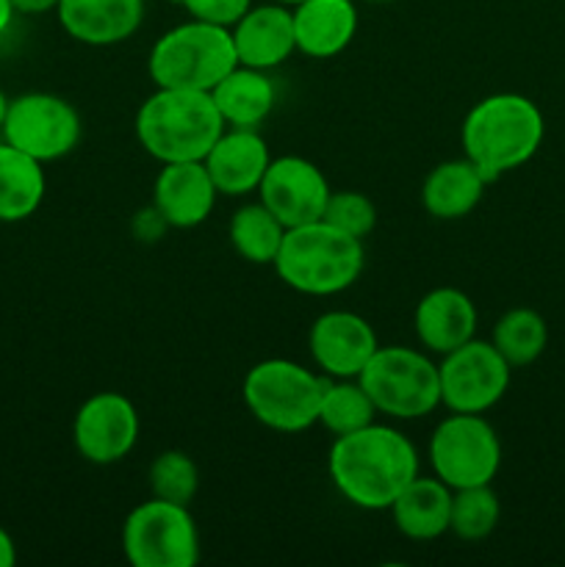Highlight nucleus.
Listing matches in <instances>:
<instances>
[{
	"instance_id": "nucleus-21",
	"label": "nucleus",
	"mask_w": 565,
	"mask_h": 567,
	"mask_svg": "<svg viewBox=\"0 0 565 567\" xmlns=\"http://www.w3.org/2000/svg\"><path fill=\"white\" fill-rule=\"evenodd\" d=\"M391 515L397 529L408 540L430 543L449 532L452 518V487L443 485L438 476H415L404 491L393 498Z\"/></svg>"
},
{
	"instance_id": "nucleus-26",
	"label": "nucleus",
	"mask_w": 565,
	"mask_h": 567,
	"mask_svg": "<svg viewBox=\"0 0 565 567\" xmlns=\"http://www.w3.org/2000/svg\"><path fill=\"white\" fill-rule=\"evenodd\" d=\"M491 343L513 369H526L546 352L548 324L537 310L513 308L499 316Z\"/></svg>"
},
{
	"instance_id": "nucleus-12",
	"label": "nucleus",
	"mask_w": 565,
	"mask_h": 567,
	"mask_svg": "<svg viewBox=\"0 0 565 567\" xmlns=\"http://www.w3.org/2000/svg\"><path fill=\"white\" fill-rule=\"evenodd\" d=\"M138 430L136 404L116 391H100L78 408L72 443L86 463L114 465L136 449Z\"/></svg>"
},
{
	"instance_id": "nucleus-33",
	"label": "nucleus",
	"mask_w": 565,
	"mask_h": 567,
	"mask_svg": "<svg viewBox=\"0 0 565 567\" xmlns=\"http://www.w3.org/2000/svg\"><path fill=\"white\" fill-rule=\"evenodd\" d=\"M17 563V546L14 540H11L9 532L0 526V567H11Z\"/></svg>"
},
{
	"instance_id": "nucleus-9",
	"label": "nucleus",
	"mask_w": 565,
	"mask_h": 567,
	"mask_svg": "<svg viewBox=\"0 0 565 567\" xmlns=\"http://www.w3.org/2000/svg\"><path fill=\"white\" fill-rule=\"evenodd\" d=\"M122 551L133 567H194L199 563L197 520L183 504L150 498L127 513Z\"/></svg>"
},
{
	"instance_id": "nucleus-2",
	"label": "nucleus",
	"mask_w": 565,
	"mask_h": 567,
	"mask_svg": "<svg viewBox=\"0 0 565 567\" xmlns=\"http://www.w3.org/2000/svg\"><path fill=\"white\" fill-rule=\"evenodd\" d=\"M546 136L541 109L530 97L499 92L482 97L460 127L463 153L487 183L535 158Z\"/></svg>"
},
{
	"instance_id": "nucleus-22",
	"label": "nucleus",
	"mask_w": 565,
	"mask_h": 567,
	"mask_svg": "<svg viewBox=\"0 0 565 567\" xmlns=\"http://www.w3.org/2000/svg\"><path fill=\"white\" fill-rule=\"evenodd\" d=\"M487 181L469 158H452L438 164L421 186V205L432 219L454 221L469 216L482 203Z\"/></svg>"
},
{
	"instance_id": "nucleus-35",
	"label": "nucleus",
	"mask_w": 565,
	"mask_h": 567,
	"mask_svg": "<svg viewBox=\"0 0 565 567\" xmlns=\"http://www.w3.org/2000/svg\"><path fill=\"white\" fill-rule=\"evenodd\" d=\"M9 103H11V100L6 97V94H3V89H0V131H3L6 114H9Z\"/></svg>"
},
{
	"instance_id": "nucleus-18",
	"label": "nucleus",
	"mask_w": 565,
	"mask_h": 567,
	"mask_svg": "<svg viewBox=\"0 0 565 567\" xmlns=\"http://www.w3.org/2000/svg\"><path fill=\"white\" fill-rule=\"evenodd\" d=\"M61 28L89 48H111L138 31L144 0H59Z\"/></svg>"
},
{
	"instance_id": "nucleus-16",
	"label": "nucleus",
	"mask_w": 565,
	"mask_h": 567,
	"mask_svg": "<svg viewBox=\"0 0 565 567\" xmlns=\"http://www.w3.org/2000/svg\"><path fill=\"white\" fill-rule=\"evenodd\" d=\"M233 48H236L238 64L253 70H275L282 61L297 53V37H294L291 6L264 3L249 6L247 14L230 28Z\"/></svg>"
},
{
	"instance_id": "nucleus-20",
	"label": "nucleus",
	"mask_w": 565,
	"mask_h": 567,
	"mask_svg": "<svg viewBox=\"0 0 565 567\" xmlns=\"http://www.w3.org/2000/svg\"><path fill=\"white\" fill-rule=\"evenodd\" d=\"M291 14L297 50L310 59L343 53L358 31L355 0H302L291 6Z\"/></svg>"
},
{
	"instance_id": "nucleus-17",
	"label": "nucleus",
	"mask_w": 565,
	"mask_h": 567,
	"mask_svg": "<svg viewBox=\"0 0 565 567\" xmlns=\"http://www.w3.org/2000/svg\"><path fill=\"white\" fill-rule=\"evenodd\" d=\"M269 161V147L255 127H225L203 164L216 192L225 197H244V194L258 192Z\"/></svg>"
},
{
	"instance_id": "nucleus-28",
	"label": "nucleus",
	"mask_w": 565,
	"mask_h": 567,
	"mask_svg": "<svg viewBox=\"0 0 565 567\" xmlns=\"http://www.w3.org/2000/svg\"><path fill=\"white\" fill-rule=\"evenodd\" d=\"M502 518V502L491 485H474L452 491V518L449 532L465 543L485 540Z\"/></svg>"
},
{
	"instance_id": "nucleus-14",
	"label": "nucleus",
	"mask_w": 565,
	"mask_h": 567,
	"mask_svg": "<svg viewBox=\"0 0 565 567\" xmlns=\"http://www.w3.org/2000/svg\"><path fill=\"white\" fill-rule=\"evenodd\" d=\"M308 349L316 369L332 380H358L380 349L377 332L352 310H327L310 324Z\"/></svg>"
},
{
	"instance_id": "nucleus-23",
	"label": "nucleus",
	"mask_w": 565,
	"mask_h": 567,
	"mask_svg": "<svg viewBox=\"0 0 565 567\" xmlns=\"http://www.w3.org/2000/svg\"><path fill=\"white\" fill-rule=\"evenodd\" d=\"M216 111L227 127H258L271 114L277 92L264 70L236 64L214 89H210Z\"/></svg>"
},
{
	"instance_id": "nucleus-31",
	"label": "nucleus",
	"mask_w": 565,
	"mask_h": 567,
	"mask_svg": "<svg viewBox=\"0 0 565 567\" xmlns=\"http://www.w3.org/2000/svg\"><path fill=\"white\" fill-rule=\"evenodd\" d=\"M177 3L192 14V20L233 28L244 14H247L253 0H177Z\"/></svg>"
},
{
	"instance_id": "nucleus-5",
	"label": "nucleus",
	"mask_w": 565,
	"mask_h": 567,
	"mask_svg": "<svg viewBox=\"0 0 565 567\" xmlns=\"http://www.w3.org/2000/svg\"><path fill=\"white\" fill-rule=\"evenodd\" d=\"M238 64L230 28L188 20L161 33L147 59V72L158 89L210 92Z\"/></svg>"
},
{
	"instance_id": "nucleus-37",
	"label": "nucleus",
	"mask_w": 565,
	"mask_h": 567,
	"mask_svg": "<svg viewBox=\"0 0 565 567\" xmlns=\"http://www.w3.org/2000/svg\"><path fill=\"white\" fill-rule=\"evenodd\" d=\"M366 3H393V0H366Z\"/></svg>"
},
{
	"instance_id": "nucleus-32",
	"label": "nucleus",
	"mask_w": 565,
	"mask_h": 567,
	"mask_svg": "<svg viewBox=\"0 0 565 567\" xmlns=\"http://www.w3.org/2000/svg\"><path fill=\"white\" fill-rule=\"evenodd\" d=\"M17 14H44V11H55L59 0H11Z\"/></svg>"
},
{
	"instance_id": "nucleus-6",
	"label": "nucleus",
	"mask_w": 565,
	"mask_h": 567,
	"mask_svg": "<svg viewBox=\"0 0 565 567\" xmlns=\"http://www.w3.org/2000/svg\"><path fill=\"white\" fill-rule=\"evenodd\" d=\"M327 380L302 363L269 358L255 363L242 382V399L260 426L282 435L316 426Z\"/></svg>"
},
{
	"instance_id": "nucleus-8",
	"label": "nucleus",
	"mask_w": 565,
	"mask_h": 567,
	"mask_svg": "<svg viewBox=\"0 0 565 567\" xmlns=\"http://www.w3.org/2000/svg\"><path fill=\"white\" fill-rule=\"evenodd\" d=\"M432 474L452 491L491 485L502 468V441L480 413H452L435 426L427 446Z\"/></svg>"
},
{
	"instance_id": "nucleus-25",
	"label": "nucleus",
	"mask_w": 565,
	"mask_h": 567,
	"mask_svg": "<svg viewBox=\"0 0 565 567\" xmlns=\"http://www.w3.org/2000/svg\"><path fill=\"white\" fill-rule=\"evenodd\" d=\"M227 236H230L233 249H236L244 260H249V264L255 266H271L277 252H280L286 227H282V221L258 199V203L242 205V208L230 216Z\"/></svg>"
},
{
	"instance_id": "nucleus-30",
	"label": "nucleus",
	"mask_w": 565,
	"mask_h": 567,
	"mask_svg": "<svg viewBox=\"0 0 565 567\" xmlns=\"http://www.w3.org/2000/svg\"><path fill=\"white\" fill-rule=\"evenodd\" d=\"M321 219L336 230L366 241V236H371L377 227V205L363 192H330Z\"/></svg>"
},
{
	"instance_id": "nucleus-34",
	"label": "nucleus",
	"mask_w": 565,
	"mask_h": 567,
	"mask_svg": "<svg viewBox=\"0 0 565 567\" xmlns=\"http://www.w3.org/2000/svg\"><path fill=\"white\" fill-rule=\"evenodd\" d=\"M14 14H17L14 3H11V0H0V33H3L6 28L11 25V20H14Z\"/></svg>"
},
{
	"instance_id": "nucleus-1",
	"label": "nucleus",
	"mask_w": 565,
	"mask_h": 567,
	"mask_svg": "<svg viewBox=\"0 0 565 567\" xmlns=\"http://www.w3.org/2000/svg\"><path fill=\"white\" fill-rule=\"evenodd\" d=\"M327 471L349 504L380 513L419 476V452L408 435L374 421L332 441Z\"/></svg>"
},
{
	"instance_id": "nucleus-29",
	"label": "nucleus",
	"mask_w": 565,
	"mask_h": 567,
	"mask_svg": "<svg viewBox=\"0 0 565 567\" xmlns=\"http://www.w3.org/2000/svg\"><path fill=\"white\" fill-rule=\"evenodd\" d=\"M147 482L150 491H153V498L188 507L199 491V468L186 452L170 449V452H161L153 460Z\"/></svg>"
},
{
	"instance_id": "nucleus-36",
	"label": "nucleus",
	"mask_w": 565,
	"mask_h": 567,
	"mask_svg": "<svg viewBox=\"0 0 565 567\" xmlns=\"http://www.w3.org/2000/svg\"><path fill=\"white\" fill-rule=\"evenodd\" d=\"M275 3H282V6H297V3H302V0H275Z\"/></svg>"
},
{
	"instance_id": "nucleus-11",
	"label": "nucleus",
	"mask_w": 565,
	"mask_h": 567,
	"mask_svg": "<svg viewBox=\"0 0 565 567\" xmlns=\"http://www.w3.org/2000/svg\"><path fill=\"white\" fill-rule=\"evenodd\" d=\"M441 404L449 413H487L504 399L513 365L496 352L491 341L471 338L438 363Z\"/></svg>"
},
{
	"instance_id": "nucleus-3",
	"label": "nucleus",
	"mask_w": 565,
	"mask_h": 567,
	"mask_svg": "<svg viewBox=\"0 0 565 567\" xmlns=\"http://www.w3.org/2000/svg\"><path fill=\"white\" fill-rule=\"evenodd\" d=\"M225 127L210 92L192 89L155 86L136 114L138 144L161 164L203 161Z\"/></svg>"
},
{
	"instance_id": "nucleus-4",
	"label": "nucleus",
	"mask_w": 565,
	"mask_h": 567,
	"mask_svg": "<svg viewBox=\"0 0 565 567\" xmlns=\"http://www.w3.org/2000/svg\"><path fill=\"white\" fill-rule=\"evenodd\" d=\"M363 241L327 225L325 219L286 230L275 271L305 297H336L355 286L363 271Z\"/></svg>"
},
{
	"instance_id": "nucleus-13",
	"label": "nucleus",
	"mask_w": 565,
	"mask_h": 567,
	"mask_svg": "<svg viewBox=\"0 0 565 567\" xmlns=\"http://www.w3.org/2000/svg\"><path fill=\"white\" fill-rule=\"evenodd\" d=\"M260 203L282 221L286 230L310 225L325 216L330 199V183L314 161L302 155L271 158L264 181L258 186Z\"/></svg>"
},
{
	"instance_id": "nucleus-19",
	"label": "nucleus",
	"mask_w": 565,
	"mask_h": 567,
	"mask_svg": "<svg viewBox=\"0 0 565 567\" xmlns=\"http://www.w3.org/2000/svg\"><path fill=\"white\" fill-rule=\"evenodd\" d=\"M415 336L430 354H449L476 332V308L460 288L441 286L421 297L413 313Z\"/></svg>"
},
{
	"instance_id": "nucleus-27",
	"label": "nucleus",
	"mask_w": 565,
	"mask_h": 567,
	"mask_svg": "<svg viewBox=\"0 0 565 567\" xmlns=\"http://www.w3.org/2000/svg\"><path fill=\"white\" fill-rule=\"evenodd\" d=\"M374 402L358 380H327L316 424L325 426L332 437H341L374 424Z\"/></svg>"
},
{
	"instance_id": "nucleus-15",
	"label": "nucleus",
	"mask_w": 565,
	"mask_h": 567,
	"mask_svg": "<svg viewBox=\"0 0 565 567\" xmlns=\"http://www.w3.org/2000/svg\"><path fill=\"white\" fill-rule=\"evenodd\" d=\"M216 197L219 192L203 161L161 164L153 183V208L158 210L166 227H177V230H192L203 225L214 214Z\"/></svg>"
},
{
	"instance_id": "nucleus-7",
	"label": "nucleus",
	"mask_w": 565,
	"mask_h": 567,
	"mask_svg": "<svg viewBox=\"0 0 565 567\" xmlns=\"http://www.w3.org/2000/svg\"><path fill=\"white\" fill-rule=\"evenodd\" d=\"M358 382L377 413L397 421L424 419L441 408V377L430 354L413 347H380Z\"/></svg>"
},
{
	"instance_id": "nucleus-10",
	"label": "nucleus",
	"mask_w": 565,
	"mask_h": 567,
	"mask_svg": "<svg viewBox=\"0 0 565 567\" xmlns=\"http://www.w3.org/2000/svg\"><path fill=\"white\" fill-rule=\"evenodd\" d=\"M3 142L31 158L59 161L78 147L83 136L81 114L59 94L28 92L9 103L3 122Z\"/></svg>"
},
{
	"instance_id": "nucleus-24",
	"label": "nucleus",
	"mask_w": 565,
	"mask_h": 567,
	"mask_svg": "<svg viewBox=\"0 0 565 567\" xmlns=\"http://www.w3.org/2000/svg\"><path fill=\"white\" fill-rule=\"evenodd\" d=\"M48 181L42 161L31 158L11 144H0V221H25L42 205Z\"/></svg>"
}]
</instances>
